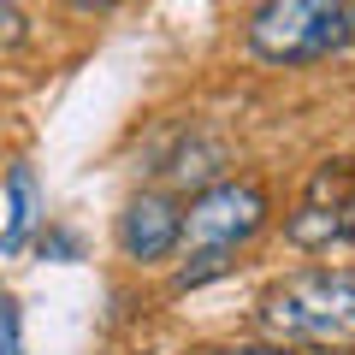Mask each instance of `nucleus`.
Wrapping results in <instances>:
<instances>
[{
    "label": "nucleus",
    "instance_id": "nucleus-2",
    "mask_svg": "<svg viewBox=\"0 0 355 355\" xmlns=\"http://www.w3.org/2000/svg\"><path fill=\"white\" fill-rule=\"evenodd\" d=\"M266 225V190L261 184H207L184 214V249L190 266L178 272V284H207L231 266V254Z\"/></svg>",
    "mask_w": 355,
    "mask_h": 355
},
{
    "label": "nucleus",
    "instance_id": "nucleus-7",
    "mask_svg": "<svg viewBox=\"0 0 355 355\" xmlns=\"http://www.w3.org/2000/svg\"><path fill=\"white\" fill-rule=\"evenodd\" d=\"M160 172L172 178V184H207V178L219 172V148H214V142H202V137H190L184 148L172 154V166H160Z\"/></svg>",
    "mask_w": 355,
    "mask_h": 355
},
{
    "label": "nucleus",
    "instance_id": "nucleus-3",
    "mask_svg": "<svg viewBox=\"0 0 355 355\" xmlns=\"http://www.w3.org/2000/svg\"><path fill=\"white\" fill-rule=\"evenodd\" d=\"M355 42L343 0H261L249 18V48L272 65H314Z\"/></svg>",
    "mask_w": 355,
    "mask_h": 355
},
{
    "label": "nucleus",
    "instance_id": "nucleus-5",
    "mask_svg": "<svg viewBox=\"0 0 355 355\" xmlns=\"http://www.w3.org/2000/svg\"><path fill=\"white\" fill-rule=\"evenodd\" d=\"M184 243V207L172 202V196L160 190H142L125 202V214H119V249L130 254V261H166V254Z\"/></svg>",
    "mask_w": 355,
    "mask_h": 355
},
{
    "label": "nucleus",
    "instance_id": "nucleus-10",
    "mask_svg": "<svg viewBox=\"0 0 355 355\" xmlns=\"http://www.w3.org/2000/svg\"><path fill=\"white\" fill-rule=\"evenodd\" d=\"M202 355H291L284 343H231V349H202Z\"/></svg>",
    "mask_w": 355,
    "mask_h": 355
},
{
    "label": "nucleus",
    "instance_id": "nucleus-11",
    "mask_svg": "<svg viewBox=\"0 0 355 355\" xmlns=\"http://www.w3.org/2000/svg\"><path fill=\"white\" fill-rule=\"evenodd\" d=\"M343 12H349V30H355V0H343Z\"/></svg>",
    "mask_w": 355,
    "mask_h": 355
},
{
    "label": "nucleus",
    "instance_id": "nucleus-6",
    "mask_svg": "<svg viewBox=\"0 0 355 355\" xmlns=\"http://www.w3.org/2000/svg\"><path fill=\"white\" fill-rule=\"evenodd\" d=\"M30 225H36V172L30 166H12L6 178V225H0V254H18L30 243Z\"/></svg>",
    "mask_w": 355,
    "mask_h": 355
},
{
    "label": "nucleus",
    "instance_id": "nucleus-8",
    "mask_svg": "<svg viewBox=\"0 0 355 355\" xmlns=\"http://www.w3.org/2000/svg\"><path fill=\"white\" fill-rule=\"evenodd\" d=\"M0 355H24V314L12 296H0Z\"/></svg>",
    "mask_w": 355,
    "mask_h": 355
},
{
    "label": "nucleus",
    "instance_id": "nucleus-9",
    "mask_svg": "<svg viewBox=\"0 0 355 355\" xmlns=\"http://www.w3.org/2000/svg\"><path fill=\"white\" fill-rule=\"evenodd\" d=\"M12 42H24V12L12 0H0V48H12Z\"/></svg>",
    "mask_w": 355,
    "mask_h": 355
},
{
    "label": "nucleus",
    "instance_id": "nucleus-4",
    "mask_svg": "<svg viewBox=\"0 0 355 355\" xmlns=\"http://www.w3.org/2000/svg\"><path fill=\"white\" fill-rule=\"evenodd\" d=\"M291 243L296 249H338L355 243V160H326L308 184L302 207L291 214Z\"/></svg>",
    "mask_w": 355,
    "mask_h": 355
},
{
    "label": "nucleus",
    "instance_id": "nucleus-1",
    "mask_svg": "<svg viewBox=\"0 0 355 355\" xmlns=\"http://www.w3.org/2000/svg\"><path fill=\"white\" fill-rule=\"evenodd\" d=\"M254 320L272 343L284 349H349L355 343V279L343 272H291V279L266 284L261 302H254Z\"/></svg>",
    "mask_w": 355,
    "mask_h": 355
}]
</instances>
